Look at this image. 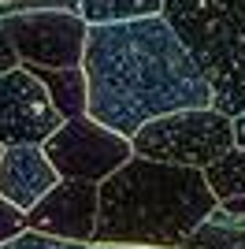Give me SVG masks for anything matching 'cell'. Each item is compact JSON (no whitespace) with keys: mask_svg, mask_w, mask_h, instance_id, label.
<instances>
[{"mask_svg":"<svg viewBox=\"0 0 245 249\" xmlns=\"http://www.w3.org/2000/svg\"><path fill=\"white\" fill-rule=\"evenodd\" d=\"M86 119L130 142L145 123L212 108V89L160 15L89 26L78 63Z\"/></svg>","mask_w":245,"mask_h":249,"instance_id":"obj_1","label":"cell"},{"mask_svg":"<svg viewBox=\"0 0 245 249\" xmlns=\"http://www.w3.org/2000/svg\"><path fill=\"white\" fill-rule=\"evenodd\" d=\"M215 208L201 171L130 156L97 186V223L89 246L178 249Z\"/></svg>","mask_w":245,"mask_h":249,"instance_id":"obj_2","label":"cell"},{"mask_svg":"<svg viewBox=\"0 0 245 249\" xmlns=\"http://www.w3.org/2000/svg\"><path fill=\"white\" fill-rule=\"evenodd\" d=\"M160 19L208 82L215 112L245 115V0H160Z\"/></svg>","mask_w":245,"mask_h":249,"instance_id":"obj_3","label":"cell"},{"mask_svg":"<svg viewBox=\"0 0 245 249\" xmlns=\"http://www.w3.org/2000/svg\"><path fill=\"white\" fill-rule=\"evenodd\" d=\"M230 149H234L230 119L223 112H215V108L163 115V119L145 123L130 138L134 156L156 160V164H171V167H190V171H204Z\"/></svg>","mask_w":245,"mask_h":249,"instance_id":"obj_4","label":"cell"},{"mask_svg":"<svg viewBox=\"0 0 245 249\" xmlns=\"http://www.w3.org/2000/svg\"><path fill=\"white\" fill-rule=\"evenodd\" d=\"M45 160L52 164L56 178H71V182H93L101 186L108 175H115L126 160H130V142L112 130L97 126L93 119H63V126L41 145Z\"/></svg>","mask_w":245,"mask_h":249,"instance_id":"obj_5","label":"cell"},{"mask_svg":"<svg viewBox=\"0 0 245 249\" xmlns=\"http://www.w3.org/2000/svg\"><path fill=\"white\" fill-rule=\"evenodd\" d=\"M4 22L11 49L22 67H49V71H71L82 63L86 49V22L67 11L52 15H11Z\"/></svg>","mask_w":245,"mask_h":249,"instance_id":"obj_6","label":"cell"},{"mask_svg":"<svg viewBox=\"0 0 245 249\" xmlns=\"http://www.w3.org/2000/svg\"><path fill=\"white\" fill-rule=\"evenodd\" d=\"M63 126V115L52 108L45 86L26 67L0 74V149L45 145Z\"/></svg>","mask_w":245,"mask_h":249,"instance_id":"obj_7","label":"cell"},{"mask_svg":"<svg viewBox=\"0 0 245 249\" xmlns=\"http://www.w3.org/2000/svg\"><path fill=\"white\" fill-rule=\"evenodd\" d=\"M26 231L45 234L60 242H93V223H97V186L93 182H71L60 178L56 186L22 216Z\"/></svg>","mask_w":245,"mask_h":249,"instance_id":"obj_8","label":"cell"},{"mask_svg":"<svg viewBox=\"0 0 245 249\" xmlns=\"http://www.w3.org/2000/svg\"><path fill=\"white\" fill-rule=\"evenodd\" d=\"M60 178L45 160L41 145H19V149H0V201L19 208L22 216L37 205Z\"/></svg>","mask_w":245,"mask_h":249,"instance_id":"obj_9","label":"cell"},{"mask_svg":"<svg viewBox=\"0 0 245 249\" xmlns=\"http://www.w3.org/2000/svg\"><path fill=\"white\" fill-rule=\"evenodd\" d=\"M26 71L45 86L52 108L63 115V119H78L86 115V78H82L78 67L71 71H49V67H26Z\"/></svg>","mask_w":245,"mask_h":249,"instance_id":"obj_10","label":"cell"},{"mask_svg":"<svg viewBox=\"0 0 245 249\" xmlns=\"http://www.w3.org/2000/svg\"><path fill=\"white\" fill-rule=\"evenodd\" d=\"M178 249H245V216H227L212 208Z\"/></svg>","mask_w":245,"mask_h":249,"instance_id":"obj_11","label":"cell"},{"mask_svg":"<svg viewBox=\"0 0 245 249\" xmlns=\"http://www.w3.org/2000/svg\"><path fill=\"white\" fill-rule=\"evenodd\" d=\"M149 15H160V0H78V19L86 26H119Z\"/></svg>","mask_w":245,"mask_h":249,"instance_id":"obj_12","label":"cell"},{"mask_svg":"<svg viewBox=\"0 0 245 249\" xmlns=\"http://www.w3.org/2000/svg\"><path fill=\"white\" fill-rule=\"evenodd\" d=\"M201 178L208 186V194L215 197V205L230 201V197H245V149L223 153L215 164H208L201 171Z\"/></svg>","mask_w":245,"mask_h":249,"instance_id":"obj_13","label":"cell"},{"mask_svg":"<svg viewBox=\"0 0 245 249\" xmlns=\"http://www.w3.org/2000/svg\"><path fill=\"white\" fill-rule=\"evenodd\" d=\"M52 11L78 15V0H4L0 19H11V15H52Z\"/></svg>","mask_w":245,"mask_h":249,"instance_id":"obj_14","label":"cell"},{"mask_svg":"<svg viewBox=\"0 0 245 249\" xmlns=\"http://www.w3.org/2000/svg\"><path fill=\"white\" fill-rule=\"evenodd\" d=\"M0 249H89V246H78V242H60V238H45V234L22 231V234H15V238L0 242Z\"/></svg>","mask_w":245,"mask_h":249,"instance_id":"obj_15","label":"cell"},{"mask_svg":"<svg viewBox=\"0 0 245 249\" xmlns=\"http://www.w3.org/2000/svg\"><path fill=\"white\" fill-rule=\"evenodd\" d=\"M22 231H26L22 212H19V208H11L8 201H0V242L15 238V234H22Z\"/></svg>","mask_w":245,"mask_h":249,"instance_id":"obj_16","label":"cell"},{"mask_svg":"<svg viewBox=\"0 0 245 249\" xmlns=\"http://www.w3.org/2000/svg\"><path fill=\"white\" fill-rule=\"evenodd\" d=\"M15 67H19V56H15L8 34H4V22H0V74H4V71H15Z\"/></svg>","mask_w":245,"mask_h":249,"instance_id":"obj_17","label":"cell"},{"mask_svg":"<svg viewBox=\"0 0 245 249\" xmlns=\"http://www.w3.org/2000/svg\"><path fill=\"white\" fill-rule=\"evenodd\" d=\"M219 212H227V216H245V197H230V201H219Z\"/></svg>","mask_w":245,"mask_h":249,"instance_id":"obj_18","label":"cell"},{"mask_svg":"<svg viewBox=\"0 0 245 249\" xmlns=\"http://www.w3.org/2000/svg\"><path fill=\"white\" fill-rule=\"evenodd\" d=\"M230 130H234V149H245V115L230 119Z\"/></svg>","mask_w":245,"mask_h":249,"instance_id":"obj_19","label":"cell"},{"mask_svg":"<svg viewBox=\"0 0 245 249\" xmlns=\"http://www.w3.org/2000/svg\"><path fill=\"white\" fill-rule=\"evenodd\" d=\"M89 249H145V246H89Z\"/></svg>","mask_w":245,"mask_h":249,"instance_id":"obj_20","label":"cell"},{"mask_svg":"<svg viewBox=\"0 0 245 249\" xmlns=\"http://www.w3.org/2000/svg\"><path fill=\"white\" fill-rule=\"evenodd\" d=\"M0 4H4V0H0Z\"/></svg>","mask_w":245,"mask_h":249,"instance_id":"obj_21","label":"cell"}]
</instances>
